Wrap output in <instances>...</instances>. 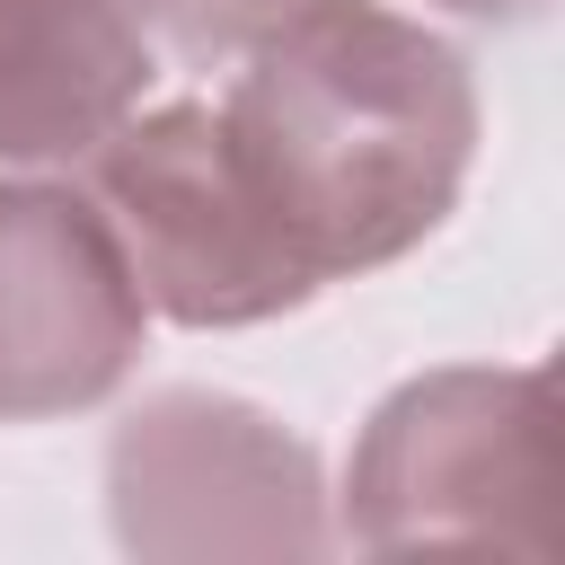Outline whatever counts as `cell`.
Returning a JSON list of instances; mask_svg holds the SVG:
<instances>
[{"mask_svg": "<svg viewBox=\"0 0 565 565\" xmlns=\"http://www.w3.org/2000/svg\"><path fill=\"white\" fill-rule=\"evenodd\" d=\"M433 9H450V18H477V26H512V18H539L547 0H433Z\"/></svg>", "mask_w": 565, "mask_h": 565, "instance_id": "cell-8", "label": "cell"}, {"mask_svg": "<svg viewBox=\"0 0 565 565\" xmlns=\"http://www.w3.org/2000/svg\"><path fill=\"white\" fill-rule=\"evenodd\" d=\"M221 132L327 291L397 265L450 221L477 159V79L433 26L371 0H327L247 53L221 97Z\"/></svg>", "mask_w": 565, "mask_h": 565, "instance_id": "cell-1", "label": "cell"}, {"mask_svg": "<svg viewBox=\"0 0 565 565\" xmlns=\"http://www.w3.org/2000/svg\"><path fill=\"white\" fill-rule=\"evenodd\" d=\"M106 521L124 556H327L318 450L221 388H159L106 441Z\"/></svg>", "mask_w": 565, "mask_h": 565, "instance_id": "cell-4", "label": "cell"}, {"mask_svg": "<svg viewBox=\"0 0 565 565\" xmlns=\"http://www.w3.org/2000/svg\"><path fill=\"white\" fill-rule=\"evenodd\" d=\"M344 539L362 556L503 547L556 556V388L521 371H424L397 380L344 468Z\"/></svg>", "mask_w": 565, "mask_h": 565, "instance_id": "cell-2", "label": "cell"}, {"mask_svg": "<svg viewBox=\"0 0 565 565\" xmlns=\"http://www.w3.org/2000/svg\"><path fill=\"white\" fill-rule=\"evenodd\" d=\"M132 9V26L141 35H159L168 53H185V62H247L256 44H274V35H291L309 9H327V0H124Z\"/></svg>", "mask_w": 565, "mask_h": 565, "instance_id": "cell-7", "label": "cell"}, {"mask_svg": "<svg viewBox=\"0 0 565 565\" xmlns=\"http://www.w3.org/2000/svg\"><path fill=\"white\" fill-rule=\"evenodd\" d=\"M79 168L97 221L132 265L141 309L177 327H265L318 300V274L238 168L221 106H132Z\"/></svg>", "mask_w": 565, "mask_h": 565, "instance_id": "cell-3", "label": "cell"}, {"mask_svg": "<svg viewBox=\"0 0 565 565\" xmlns=\"http://www.w3.org/2000/svg\"><path fill=\"white\" fill-rule=\"evenodd\" d=\"M141 318L97 203L0 177V424L106 406L141 362Z\"/></svg>", "mask_w": 565, "mask_h": 565, "instance_id": "cell-5", "label": "cell"}, {"mask_svg": "<svg viewBox=\"0 0 565 565\" xmlns=\"http://www.w3.org/2000/svg\"><path fill=\"white\" fill-rule=\"evenodd\" d=\"M124 0H0V168H71L150 97Z\"/></svg>", "mask_w": 565, "mask_h": 565, "instance_id": "cell-6", "label": "cell"}]
</instances>
